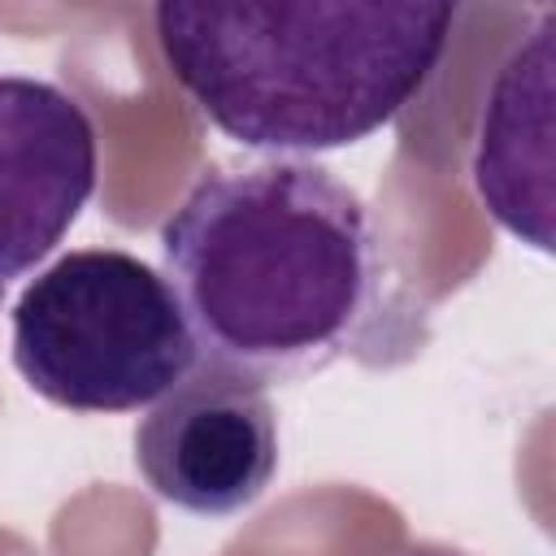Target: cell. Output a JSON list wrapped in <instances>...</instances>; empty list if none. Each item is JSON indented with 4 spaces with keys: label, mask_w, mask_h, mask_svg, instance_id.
<instances>
[{
    "label": "cell",
    "mask_w": 556,
    "mask_h": 556,
    "mask_svg": "<svg viewBox=\"0 0 556 556\" xmlns=\"http://www.w3.org/2000/svg\"><path fill=\"white\" fill-rule=\"evenodd\" d=\"M200 365L252 387L339 361L395 369L426 348V308L365 200L313 161L208 169L161 226Z\"/></svg>",
    "instance_id": "cell-1"
},
{
    "label": "cell",
    "mask_w": 556,
    "mask_h": 556,
    "mask_svg": "<svg viewBox=\"0 0 556 556\" xmlns=\"http://www.w3.org/2000/svg\"><path fill=\"white\" fill-rule=\"evenodd\" d=\"M456 4L269 0L152 9L169 78L239 148L339 152L395 122L434 78Z\"/></svg>",
    "instance_id": "cell-2"
},
{
    "label": "cell",
    "mask_w": 556,
    "mask_h": 556,
    "mask_svg": "<svg viewBox=\"0 0 556 556\" xmlns=\"http://www.w3.org/2000/svg\"><path fill=\"white\" fill-rule=\"evenodd\" d=\"M13 365L70 413H130L174 391L200 352L161 269L117 248H83L17 295Z\"/></svg>",
    "instance_id": "cell-3"
},
{
    "label": "cell",
    "mask_w": 556,
    "mask_h": 556,
    "mask_svg": "<svg viewBox=\"0 0 556 556\" xmlns=\"http://www.w3.org/2000/svg\"><path fill=\"white\" fill-rule=\"evenodd\" d=\"M148 491L195 517L252 508L278 469V421L261 387L195 365L135 430Z\"/></svg>",
    "instance_id": "cell-4"
},
{
    "label": "cell",
    "mask_w": 556,
    "mask_h": 556,
    "mask_svg": "<svg viewBox=\"0 0 556 556\" xmlns=\"http://www.w3.org/2000/svg\"><path fill=\"white\" fill-rule=\"evenodd\" d=\"M96 122L65 87L0 74V300L78 222L96 191Z\"/></svg>",
    "instance_id": "cell-5"
},
{
    "label": "cell",
    "mask_w": 556,
    "mask_h": 556,
    "mask_svg": "<svg viewBox=\"0 0 556 556\" xmlns=\"http://www.w3.org/2000/svg\"><path fill=\"white\" fill-rule=\"evenodd\" d=\"M552 70L556 9H543L491 78L469 165L491 217L539 252H552Z\"/></svg>",
    "instance_id": "cell-6"
},
{
    "label": "cell",
    "mask_w": 556,
    "mask_h": 556,
    "mask_svg": "<svg viewBox=\"0 0 556 556\" xmlns=\"http://www.w3.org/2000/svg\"><path fill=\"white\" fill-rule=\"evenodd\" d=\"M404 556H469V552H460L452 543H413Z\"/></svg>",
    "instance_id": "cell-7"
}]
</instances>
